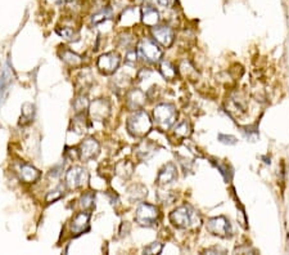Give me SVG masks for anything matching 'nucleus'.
Listing matches in <instances>:
<instances>
[{
	"label": "nucleus",
	"instance_id": "nucleus-15",
	"mask_svg": "<svg viewBox=\"0 0 289 255\" xmlns=\"http://www.w3.org/2000/svg\"><path fill=\"white\" fill-rule=\"evenodd\" d=\"M141 20V12L136 7H127L119 16L117 25L121 27H131Z\"/></svg>",
	"mask_w": 289,
	"mask_h": 255
},
{
	"label": "nucleus",
	"instance_id": "nucleus-33",
	"mask_svg": "<svg viewBox=\"0 0 289 255\" xmlns=\"http://www.w3.org/2000/svg\"><path fill=\"white\" fill-rule=\"evenodd\" d=\"M162 249H164V245L161 242H152V244H149V245L143 249V254H161Z\"/></svg>",
	"mask_w": 289,
	"mask_h": 255
},
{
	"label": "nucleus",
	"instance_id": "nucleus-30",
	"mask_svg": "<svg viewBox=\"0 0 289 255\" xmlns=\"http://www.w3.org/2000/svg\"><path fill=\"white\" fill-rule=\"evenodd\" d=\"M89 101L85 94H79L74 100V108L76 113H85L89 110Z\"/></svg>",
	"mask_w": 289,
	"mask_h": 255
},
{
	"label": "nucleus",
	"instance_id": "nucleus-3",
	"mask_svg": "<svg viewBox=\"0 0 289 255\" xmlns=\"http://www.w3.org/2000/svg\"><path fill=\"white\" fill-rule=\"evenodd\" d=\"M197 219H198V214L189 205L176 207L170 214V222L172 223V226L180 229H186L192 226H196Z\"/></svg>",
	"mask_w": 289,
	"mask_h": 255
},
{
	"label": "nucleus",
	"instance_id": "nucleus-4",
	"mask_svg": "<svg viewBox=\"0 0 289 255\" xmlns=\"http://www.w3.org/2000/svg\"><path fill=\"white\" fill-rule=\"evenodd\" d=\"M160 209L156 205L143 203L140 204L135 213V222L141 227H153L160 219Z\"/></svg>",
	"mask_w": 289,
	"mask_h": 255
},
{
	"label": "nucleus",
	"instance_id": "nucleus-18",
	"mask_svg": "<svg viewBox=\"0 0 289 255\" xmlns=\"http://www.w3.org/2000/svg\"><path fill=\"white\" fill-rule=\"evenodd\" d=\"M160 147L154 142L149 141V139H144V141H141L138 146H136V156L138 158H140L141 161H147L151 157H153L156 153L158 152Z\"/></svg>",
	"mask_w": 289,
	"mask_h": 255
},
{
	"label": "nucleus",
	"instance_id": "nucleus-21",
	"mask_svg": "<svg viewBox=\"0 0 289 255\" xmlns=\"http://www.w3.org/2000/svg\"><path fill=\"white\" fill-rule=\"evenodd\" d=\"M61 59L66 63L67 66L72 68L81 67L83 63V59L81 55H79L77 53L72 52L70 49H63L61 53Z\"/></svg>",
	"mask_w": 289,
	"mask_h": 255
},
{
	"label": "nucleus",
	"instance_id": "nucleus-19",
	"mask_svg": "<svg viewBox=\"0 0 289 255\" xmlns=\"http://www.w3.org/2000/svg\"><path fill=\"white\" fill-rule=\"evenodd\" d=\"M140 12H141V22L144 23L145 26L153 27L160 23V21H161L160 12H158L153 5H151V4H144V5L140 8Z\"/></svg>",
	"mask_w": 289,
	"mask_h": 255
},
{
	"label": "nucleus",
	"instance_id": "nucleus-2",
	"mask_svg": "<svg viewBox=\"0 0 289 255\" xmlns=\"http://www.w3.org/2000/svg\"><path fill=\"white\" fill-rule=\"evenodd\" d=\"M177 110L172 103H160L154 107L153 120L157 128L162 132H166L176 123Z\"/></svg>",
	"mask_w": 289,
	"mask_h": 255
},
{
	"label": "nucleus",
	"instance_id": "nucleus-10",
	"mask_svg": "<svg viewBox=\"0 0 289 255\" xmlns=\"http://www.w3.org/2000/svg\"><path fill=\"white\" fill-rule=\"evenodd\" d=\"M151 33L153 39L164 48H170L175 40L173 30L166 25H156V26L151 27Z\"/></svg>",
	"mask_w": 289,
	"mask_h": 255
},
{
	"label": "nucleus",
	"instance_id": "nucleus-41",
	"mask_svg": "<svg viewBox=\"0 0 289 255\" xmlns=\"http://www.w3.org/2000/svg\"><path fill=\"white\" fill-rule=\"evenodd\" d=\"M141 1L145 4H151V3H153V1H156V0H141Z\"/></svg>",
	"mask_w": 289,
	"mask_h": 255
},
{
	"label": "nucleus",
	"instance_id": "nucleus-34",
	"mask_svg": "<svg viewBox=\"0 0 289 255\" xmlns=\"http://www.w3.org/2000/svg\"><path fill=\"white\" fill-rule=\"evenodd\" d=\"M138 54L139 53L135 49H128L127 53L125 55V62L130 66H135L138 62Z\"/></svg>",
	"mask_w": 289,
	"mask_h": 255
},
{
	"label": "nucleus",
	"instance_id": "nucleus-1",
	"mask_svg": "<svg viewBox=\"0 0 289 255\" xmlns=\"http://www.w3.org/2000/svg\"><path fill=\"white\" fill-rule=\"evenodd\" d=\"M152 128H153V123H152L151 117L143 110L134 111V113L128 117L127 123H126V129L128 134L134 138H145L151 133Z\"/></svg>",
	"mask_w": 289,
	"mask_h": 255
},
{
	"label": "nucleus",
	"instance_id": "nucleus-39",
	"mask_svg": "<svg viewBox=\"0 0 289 255\" xmlns=\"http://www.w3.org/2000/svg\"><path fill=\"white\" fill-rule=\"evenodd\" d=\"M206 254H215V253H221V254H225L226 253V250H224V249L221 248H212V249H207V250H205Z\"/></svg>",
	"mask_w": 289,
	"mask_h": 255
},
{
	"label": "nucleus",
	"instance_id": "nucleus-40",
	"mask_svg": "<svg viewBox=\"0 0 289 255\" xmlns=\"http://www.w3.org/2000/svg\"><path fill=\"white\" fill-rule=\"evenodd\" d=\"M61 170H62V165H57L55 168L51 169L49 175H50V177H58V175L61 174Z\"/></svg>",
	"mask_w": 289,
	"mask_h": 255
},
{
	"label": "nucleus",
	"instance_id": "nucleus-17",
	"mask_svg": "<svg viewBox=\"0 0 289 255\" xmlns=\"http://www.w3.org/2000/svg\"><path fill=\"white\" fill-rule=\"evenodd\" d=\"M177 178V168L173 162H167L164 165L161 170L158 171L157 175V184L158 186H166V184L172 183L173 181H176Z\"/></svg>",
	"mask_w": 289,
	"mask_h": 255
},
{
	"label": "nucleus",
	"instance_id": "nucleus-28",
	"mask_svg": "<svg viewBox=\"0 0 289 255\" xmlns=\"http://www.w3.org/2000/svg\"><path fill=\"white\" fill-rule=\"evenodd\" d=\"M79 204H80L81 209L90 211L95 206V194H94L93 191H87V192L81 195Z\"/></svg>",
	"mask_w": 289,
	"mask_h": 255
},
{
	"label": "nucleus",
	"instance_id": "nucleus-7",
	"mask_svg": "<svg viewBox=\"0 0 289 255\" xmlns=\"http://www.w3.org/2000/svg\"><path fill=\"white\" fill-rule=\"evenodd\" d=\"M207 231L211 235L217 236V237H222V239H228L233 235V229H231V224L229 222L228 218H225L224 215L213 216L207 222Z\"/></svg>",
	"mask_w": 289,
	"mask_h": 255
},
{
	"label": "nucleus",
	"instance_id": "nucleus-38",
	"mask_svg": "<svg viewBox=\"0 0 289 255\" xmlns=\"http://www.w3.org/2000/svg\"><path fill=\"white\" fill-rule=\"evenodd\" d=\"M156 1H157V4L160 7L164 8H170L173 3V0H156Z\"/></svg>",
	"mask_w": 289,
	"mask_h": 255
},
{
	"label": "nucleus",
	"instance_id": "nucleus-24",
	"mask_svg": "<svg viewBox=\"0 0 289 255\" xmlns=\"http://www.w3.org/2000/svg\"><path fill=\"white\" fill-rule=\"evenodd\" d=\"M173 136L179 139H185L189 138L192 136V125H190L189 121H181V123L176 124L175 128H173Z\"/></svg>",
	"mask_w": 289,
	"mask_h": 255
},
{
	"label": "nucleus",
	"instance_id": "nucleus-13",
	"mask_svg": "<svg viewBox=\"0 0 289 255\" xmlns=\"http://www.w3.org/2000/svg\"><path fill=\"white\" fill-rule=\"evenodd\" d=\"M145 102H147V94L143 91H140V89H138V88L130 89L127 94H126V107H127V110H143V107L145 106Z\"/></svg>",
	"mask_w": 289,
	"mask_h": 255
},
{
	"label": "nucleus",
	"instance_id": "nucleus-37",
	"mask_svg": "<svg viewBox=\"0 0 289 255\" xmlns=\"http://www.w3.org/2000/svg\"><path fill=\"white\" fill-rule=\"evenodd\" d=\"M218 141L221 143H224V145H229V146H233L235 145V143L238 142L237 138H235L234 136H226V134H218Z\"/></svg>",
	"mask_w": 289,
	"mask_h": 255
},
{
	"label": "nucleus",
	"instance_id": "nucleus-26",
	"mask_svg": "<svg viewBox=\"0 0 289 255\" xmlns=\"http://www.w3.org/2000/svg\"><path fill=\"white\" fill-rule=\"evenodd\" d=\"M87 129V120L85 113H76L75 119L72 120V132L77 134H83Z\"/></svg>",
	"mask_w": 289,
	"mask_h": 255
},
{
	"label": "nucleus",
	"instance_id": "nucleus-27",
	"mask_svg": "<svg viewBox=\"0 0 289 255\" xmlns=\"http://www.w3.org/2000/svg\"><path fill=\"white\" fill-rule=\"evenodd\" d=\"M113 12L109 7H103L102 9H99L98 12L91 16V25H99L102 22H106L107 20L112 18Z\"/></svg>",
	"mask_w": 289,
	"mask_h": 255
},
{
	"label": "nucleus",
	"instance_id": "nucleus-5",
	"mask_svg": "<svg viewBox=\"0 0 289 255\" xmlns=\"http://www.w3.org/2000/svg\"><path fill=\"white\" fill-rule=\"evenodd\" d=\"M89 182V173L83 166H72L66 171L64 175V184L70 190H77L83 187Z\"/></svg>",
	"mask_w": 289,
	"mask_h": 255
},
{
	"label": "nucleus",
	"instance_id": "nucleus-11",
	"mask_svg": "<svg viewBox=\"0 0 289 255\" xmlns=\"http://www.w3.org/2000/svg\"><path fill=\"white\" fill-rule=\"evenodd\" d=\"M100 152V145L94 137H89V138L83 139V142L81 143L79 147V158L81 161H90L95 158L99 155Z\"/></svg>",
	"mask_w": 289,
	"mask_h": 255
},
{
	"label": "nucleus",
	"instance_id": "nucleus-20",
	"mask_svg": "<svg viewBox=\"0 0 289 255\" xmlns=\"http://www.w3.org/2000/svg\"><path fill=\"white\" fill-rule=\"evenodd\" d=\"M228 111L231 116H234V115L242 116V115H244L246 111H247V104H246L243 98H239L238 96H233V97L229 100Z\"/></svg>",
	"mask_w": 289,
	"mask_h": 255
},
{
	"label": "nucleus",
	"instance_id": "nucleus-22",
	"mask_svg": "<svg viewBox=\"0 0 289 255\" xmlns=\"http://www.w3.org/2000/svg\"><path fill=\"white\" fill-rule=\"evenodd\" d=\"M128 200L131 203H140L148 196V190L143 184H132L131 187L127 190Z\"/></svg>",
	"mask_w": 289,
	"mask_h": 255
},
{
	"label": "nucleus",
	"instance_id": "nucleus-8",
	"mask_svg": "<svg viewBox=\"0 0 289 255\" xmlns=\"http://www.w3.org/2000/svg\"><path fill=\"white\" fill-rule=\"evenodd\" d=\"M121 65V57L117 52L104 53L96 61V67L103 75H113Z\"/></svg>",
	"mask_w": 289,
	"mask_h": 255
},
{
	"label": "nucleus",
	"instance_id": "nucleus-25",
	"mask_svg": "<svg viewBox=\"0 0 289 255\" xmlns=\"http://www.w3.org/2000/svg\"><path fill=\"white\" fill-rule=\"evenodd\" d=\"M160 72L166 80H173L177 76V68L170 61H161Z\"/></svg>",
	"mask_w": 289,
	"mask_h": 255
},
{
	"label": "nucleus",
	"instance_id": "nucleus-12",
	"mask_svg": "<svg viewBox=\"0 0 289 255\" xmlns=\"http://www.w3.org/2000/svg\"><path fill=\"white\" fill-rule=\"evenodd\" d=\"M90 218H91V214L85 210V211H81V213H77L74 216V219L71 222V233L72 236L77 237V236L83 235L85 232H87L90 229Z\"/></svg>",
	"mask_w": 289,
	"mask_h": 255
},
{
	"label": "nucleus",
	"instance_id": "nucleus-31",
	"mask_svg": "<svg viewBox=\"0 0 289 255\" xmlns=\"http://www.w3.org/2000/svg\"><path fill=\"white\" fill-rule=\"evenodd\" d=\"M64 188H66V184H64V186H59V187H57L55 190L49 191L46 197H45V201L48 204H51L54 203V201L59 200V199H62V197L64 196Z\"/></svg>",
	"mask_w": 289,
	"mask_h": 255
},
{
	"label": "nucleus",
	"instance_id": "nucleus-35",
	"mask_svg": "<svg viewBox=\"0 0 289 255\" xmlns=\"http://www.w3.org/2000/svg\"><path fill=\"white\" fill-rule=\"evenodd\" d=\"M132 36L130 35V34L127 33H122L121 35H120V47H122V48H127L130 49L132 46Z\"/></svg>",
	"mask_w": 289,
	"mask_h": 255
},
{
	"label": "nucleus",
	"instance_id": "nucleus-23",
	"mask_svg": "<svg viewBox=\"0 0 289 255\" xmlns=\"http://www.w3.org/2000/svg\"><path fill=\"white\" fill-rule=\"evenodd\" d=\"M134 170V164L131 161H128V160H122V161L117 162L115 166L116 174L119 175L120 178H122V179H128L132 175Z\"/></svg>",
	"mask_w": 289,
	"mask_h": 255
},
{
	"label": "nucleus",
	"instance_id": "nucleus-6",
	"mask_svg": "<svg viewBox=\"0 0 289 255\" xmlns=\"http://www.w3.org/2000/svg\"><path fill=\"white\" fill-rule=\"evenodd\" d=\"M138 53L141 55V58L147 61L148 63H158L162 59V55H164L162 49L149 39H144L139 43Z\"/></svg>",
	"mask_w": 289,
	"mask_h": 255
},
{
	"label": "nucleus",
	"instance_id": "nucleus-36",
	"mask_svg": "<svg viewBox=\"0 0 289 255\" xmlns=\"http://www.w3.org/2000/svg\"><path fill=\"white\" fill-rule=\"evenodd\" d=\"M216 168L220 170V173H221L222 175H224V178L226 179V181H230L231 179V174H233V171L229 170V166L226 164H221V162H215Z\"/></svg>",
	"mask_w": 289,
	"mask_h": 255
},
{
	"label": "nucleus",
	"instance_id": "nucleus-29",
	"mask_svg": "<svg viewBox=\"0 0 289 255\" xmlns=\"http://www.w3.org/2000/svg\"><path fill=\"white\" fill-rule=\"evenodd\" d=\"M34 115H35V106L32 103H23L22 113H21V125H27L31 121H34Z\"/></svg>",
	"mask_w": 289,
	"mask_h": 255
},
{
	"label": "nucleus",
	"instance_id": "nucleus-9",
	"mask_svg": "<svg viewBox=\"0 0 289 255\" xmlns=\"http://www.w3.org/2000/svg\"><path fill=\"white\" fill-rule=\"evenodd\" d=\"M87 112L93 121H104L111 115V103L106 98L95 100L90 103Z\"/></svg>",
	"mask_w": 289,
	"mask_h": 255
},
{
	"label": "nucleus",
	"instance_id": "nucleus-32",
	"mask_svg": "<svg viewBox=\"0 0 289 255\" xmlns=\"http://www.w3.org/2000/svg\"><path fill=\"white\" fill-rule=\"evenodd\" d=\"M55 33L61 36V38H64V39H67V40H74V39H76V36H77L76 31H75L72 27H67V26L57 27Z\"/></svg>",
	"mask_w": 289,
	"mask_h": 255
},
{
	"label": "nucleus",
	"instance_id": "nucleus-16",
	"mask_svg": "<svg viewBox=\"0 0 289 255\" xmlns=\"http://www.w3.org/2000/svg\"><path fill=\"white\" fill-rule=\"evenodd\" d=\"M13 79H14L13 70L10 67L9 62H6V65L3 68V72H1V76H0V104L3 103L5 98L8 97V94H9Z\"/></svg>",
	"mask_w": 289,
	"mask_h": 255
},
{
	"label": "nucleus",
	"instance_id": "nucleus-14",
	"mask_svg": "<svg viewBox=\"0 0 289 255\" xmlns=\"http://www.w3.org/2000/svg\"><path fill=\"white\" fill-rule=\"evenodd\" d=\"M16 173L18 174V178L23 183H35L38 181L41 173L40 170L32 166L30 164H26V162H19L16 166Z\"/></svg>",
	"mask_w": 289,
	"mask_h": 255
}]
</instances>
